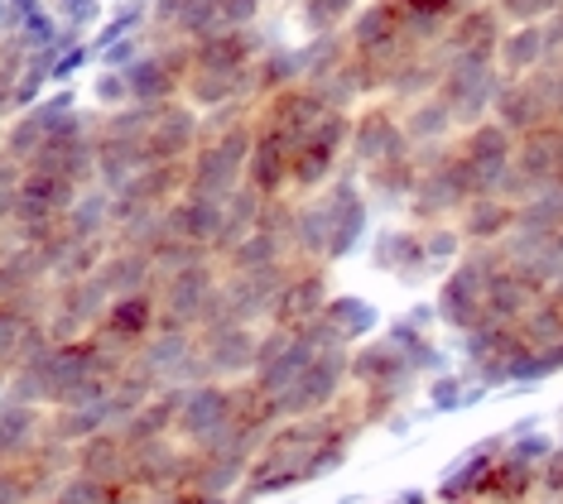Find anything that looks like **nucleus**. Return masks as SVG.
Returning <instances> with one entry per match:
<instances>
[{
    "label": "nucleus",
    "instance_id": "nucleus-44",
    "mask_svg": "<svg viewBox=\"0 0 563 504\" xmlns=\"http://www.w3.org/2000/svg\"><path fill=\"white\" fill-rule=\"evenodd\" d=\"M92 107L101 115L131 107V87H125V72L121 68H97V77H92Z\"/></svg>",
    "mask_w": 563,
    "mask_h": 504
},
{
    "label": "nucleus",
    "instance_id": "nucleus-4",
    "mask_svg": "<svg viewBox=\"0 0 563 504\" xmlns=\"http://www.w3.org/2000/svg\"><path fill=\"white\" fill-rule=\"evenodd\" d=\"M313 198L323 202V212H328V265H347L371 240V216H376V206H371L366 188H362V173L347 164L323 192H313Z\"/></svg>",
    "mask_w": 563,
    "mask_h": 504
},
{
    "label": "nucleus",
    "instance_id": "nucleus-6",
    "mask_svg": "<svg viewBox=\"0 0 563 504\" xmlns=\"http://www.w3.org/2000/svg\"><path fill=\"white\" fill-rule=\"evenodd\" d=\"M554 183H563V121H549L540 131L516 139V164H510V173H506V183L496 198L520 206V202H530L534 192H544Z\"/></svg>",
    "mask_w": 563,
    "mask_h": 504
},
{
    "label": "nucleus",
    "instance_id": "nucleus-19",
    "mask_svg": "<svg viewBox=\"0 0 563 504\" xmlns=\"http://www.w3.org/2000/svg\"><path fill=\"white\" fill-rule=\"evenodd\" d=\"M313 327L328 351H352V346H362L380 332V307L362 299V293H332L323 313L313 317Z\"/></svg>",
    "mask_w": 563,
    "mask_h": 504
},
{
    "label": "nucleus",
    "instance_id": "nucleus-3",
    "mask_svg": "<svg viewBox=\"0 0 563 504\" xmlns=\"http://www.w3.org/2000/svg\"><path fill=\"white\" fill-rule=\"evenodd\" d=\"M347 145H352V111H323L318 125L299 135L294 145V178L289 198H313L332 178L347 168Z\"/></svg>",
    "mask_w": 563,
    "mask_h": 504
},
{
    "label": "nucleus",
    "instance_id": "nucleus-11",
    "mask_svg": "<svg viewBox=\"0 0 563 504\" xmlns=\"http://www.w3.org/2000/svg\"><path fill=\"white\" fill-rule=\"evenodd\" d=\"M294 265H299V260L261 269V275H222V289H217V303H212V322L217 317H232V322L265 327V322L275 317L279 289H285V279L294 275Z\"/></svg>",
    "mask_w": 563,
    "mask_h": 504
},
{
    "label": "nucleus",
    "instance_id": "nucleus-12",
    "mask_svg": "<svg viewBox=\"0 0 563 504\" xmlns=\"http://www.w3.org/2000/svg\"><path fill=\"white\" fill-rule=\"evenodd\" d=\"M155 332H159V293L150 289V293H131V299H111L101 322L87 336H97L111 356L131 360V356H140V346Z\"/></svg>",
    "mask_w": 563,
    "mask_h": 504
},
{
    "label": "nucleus",
    "instance_id": "nucleus-36",
    "mask_svg": "<svg viewBox=\"0 0 563 504\" xmlns=\"http://www.w3.org/2000/svg\"><path fill=\"white\" fill-rule=\"evenodd\" d=\"M482 500L486 504H534L540 500V467H525L510 451H501L492 461V471H486Z\"/></svg>",
    "mask_w": 563,
    "mask_h": 504
},
{
    "label": "nucleus",
    "instance_id": "nucleus-20",
    "mask_svg": "<svg viewBox=\"0 0 563 504\" xmlns=\"http://www.w3.org/2000/svg\"><path fill=\"white\" fill-rule=\"evenodd\" d=\"M125 447H131V467H125V481H131L145 500L184 485L188 447L178 443V437H150V443H125Z\"/></svg>",
    "mask_w": 563,
    "mask_h": 504
},
{
    "label": "nucleus",
    "instance_id": "nucleus-40",
    "mask_svg": "<svg viewBox=\"0 0 563 504\" xmlns=\"http://www.w3.org/2000/svg\"><path fill=\"white\" fill-rule=\"evenodd\" d=\"M289 250H294V260L328 265V212H323V202H318V198H299V202H294Z\"/></svg>",
    "mask_w": 563,
    "mask_h": 504
},
{
    "label": "nucleus",
    "instance_id": "nucleus-5",
    "mask_svg": "<svg viewBox=\"0 0 563 504\" xmlns=\"http://www.w3.org/2000/svg\"><path fill=\"white\" fill-rule=\"evenodd\" d=\"M217 289H222V265L217 260H198L178 275H164L159 279V327H174V332H198L212 322V303H217Z\"/></svg>",
    "mask_w": 563,
    "mask_h": 504
},
{
    "label": "nucleus",
    "instance_id": "nucleus-26",
    "mask_svg": "<svg viewBox=\"0 0 563 504\" xmlns=\"http://www.w3.org/2000/svg\"><path fill=\"white\" fill-rule=\"evenodd\" d=\"M328 111V101L313 92L309 82H294L285 92L265 97L261 107H255V125L261 131H285V135H303L309 125H318V115Z\"/></svg>",
    "mask_w": 563,
    "mask_h": 504
},
{
    "label": "nucleus",
    "instance_id": "nucleus-43",
    "mask_svg": "<svg viewBox=\"0 0 563 504\" xmlns=\"http://www.w3.org/2000/svg\"><path fill=\"white\" fill-rule=\"evenodd\" d=\"M150 260H155V275H178V269H188V265H198V260H217L212 250H202V245H188V240H178V236H164L155 250H150Z\"/></svg>",
    "mask_w": 563,
    "mask_h": 504
},
{
    "label": "nucleus",
    "instance_id": "nucleus-48",
    "mask_svg": "<svg viewBox=\"0 0 563 504\" xmlns=\"http://www.w3.org/2000/svg\"><path fill=\"white\" fill-rule=\"evenodd\" d=\"M559 447H563V433H559Z\"/></svg>",
    "mask_w": 563,
    "mask_h": 504
},
{
    "label": "nucleus",
    "instance_id": "nucleus-27",
    "mask_svg": "<svg viewBox=\"0 0 563 504\" xmlns=\"http://www.w3.org/2000/svg\"><path fill=\"white\" fill-rule=\"evenodd\" d=\"M44 428H48V408L30 404V399H20L10 390L0 394V461L30 457L44 443Z\"/></svg>",
    "mask_w": 563,
    "mask_h": 504
},
{
    "label": "nucleus",
    "instance_id": "nucleus-33",
    "mask_svg": "<svg viewBox=\"0 0 563 504\" xmlns=\"http://www.w3.org/2000/svg\"><path fill=\"white\" fill-rule=\"evenodd\" d=\"M516 202L496 198V192H486V198H472L463 212H457V231H463L467 245H501L510 231H516Z\"/></svg>",
    "mask_w": 563,
    "mask_h": 504
},
{
    "label": "nucleus",
    "instance_id": "nucleus-15",
    "mask_svg": "<svg viewBox=\"0 0 563 504\" xmlns=\"http://www.w3.org/2000/svg\"><path fill=\"white\" fill-rule=\"evenodd\" d=\"M107 293H101L97 279H63V283H48V317L44 327L54 341H78L101 322L107 313Z\"/></svg>",
    "mask_w": 563,
    "mask_h": 504
},
{
    "label": "nucleus",
    "instance_id": "nucleus-17",
    "mask_svg": "<svg viewBox=\"0 0 563 504\" xmlns=\"http://www.w3.org/2000/svg\"><path fill=\"white\" fill-rule=\"evenodd\" d=\"M198 145H202V111H194L188 101H164V107L150 111V125H145L150 164H184L194 159Z\"/></svg>",
    "mask_w": 563,
    "mask_h": 504
},
{
    "label": "nucleus",
    "instance_id": "nucleus-24",
    "mask_svg": "<svg viewBox=\"0 0 563 504\" xmlns=\"http://www.w3.org/2000/svg\"><path fill=\"white\" fill-rule=\"evenodd\" d=\"M492 121H501L510 135H530L540 131V125L554 121V111H549V97H544V82L540 72L530 77H506L501 92H496V107H492Z\"/></svg>",
    "mask_w": 563,
    "mask_h": 504
},
{
    "label": "nucleus",
    "instance_id": "nucleus-14",
    "mask_svg": "<svg viewBox=\"0 0 563 504\" xmlns=\"http://www.w3.org/2000/svg\"><path fill=\"white\" fill-rule=\"evenodd\" d=\"M255 341H261V327L251 322H232V317H217L208 327H198V356L208 380H246L255 366Z\"/></svg>",
    "mask_w": 563,
    "mask_h": 504
},
{
    "label": "nucleus",
    "instance_id": "nucleus-29",
    "mask_svg": "<svg viewBox=\"0 0 563 504\" xmlns=\"http://www.w3.org/2000/svg\"><path fill=\"white\" fill-rule=\"evenodd\" d=\"M188 192V159L184 164H150L117 192V212H131V206H169Z\"/></svg>",
    "mask_w": 563,
    "mask_h": 504
},
{
    "label": "nucleus",
    "instance_id": "nucleus-16",
    "mask_svg": "<svg viewBox=\"0 0 563 504\" xmlns=\"http://www.w3.org/2000/svg\"><path fill=\"white\" fill-rule=\"evenodd\" d=\"M371 269L386 275L405 289H419V283H433L429 275V255H424V231L419 226H380L371 231Z\"/></svg>",
    "mask_w": 563,
    "mask_h": 504
},
{
    "label": "nucleus",
    "instance_id": "nucleus-39",
    "mask_svg": "<svg viewBox=\"0 0 563 504\" xmlns=\"http://www.w3.org/2000/svg\"><path fill=\"white\" fill-rule=\"evenodd\" d=\"M125 467H131V447L121 433H97L73 447V471L97 475V481H125Z\"/></svg>",
    "mask_w": 563,
    "mask_h": 504
},
{
    "label": "nucleus",
    "instance_id": "nucleus-21",
    "mask_svg": "<svg viewBox=\"0 0 563 504\" xmlns=\"http://www.w3.org/2000/svg\"><path fill=\"white\" fill-rule=\"evenodd\" d=\"M506 30L510 24H506L501 10H496V0H472L463 15L448 24L439 48L448 58H492L496 63V48H501Z\"/></svg>",
    "mask_w": 563,
    "mask_h": 504
},
{
    "label": "nucleus",
    "instance_id": "nucleus-2",
    "mask_svg": "<svg viewBox=\"0 0 563 504\" xmlns=\"http://www.w3.org/2000/svg\"><path fill=\"white\" fill-rule=\"evenodd\" d=\"M477 198V183L457 159V149H429L419 154V183L415 198L405 202V222L409 226H439V222H457V212Z\"/></svg>",
    "mask_w": 563,
    "mask_h": 504
},
{
    "label": "nucleus",
    "instance_id": "nucleus-31",
    "mask_svg": "<svg viewBox=\"0 0 563 504\" xmlns=\"http://www.w3.org/2000/svg\"><path fill=\"white\" fill-rule=\"evenodd\" d=\"M415 183H419V154L415 149L362 173V188H366L371 206H380V212H400V216H405V202L415 198Z\"/></svg>",
    "mask_w": 563,
    "mask_h": 504
},
{
    "label": "nucleus",
    "instance_id": "nucleus-9",
    "mask_svg": "<svg viewBox=\"0 0 563 504\" xmlns=\"http://www.w3.org/2000/svg\"><path fill=\"white\" fill-rule=\"evenodd\" d=\"M409 154V139H405V125H400V107L390 97H376V101H362L352 111V145H347V164L356 173L366 168L386 164V159H400Z\"/></svg>",
    "mask_w": 563,
    "mask_h": 504
},
{
    "label": "nucleus",
    "instance_id": "nucleus-18",
    "mask_svg": "<svg viewBox=\"0 0 563 504\" xmlns=\"http://www.w3.org/2000/svg\"><path fill=\"white\" fill-rule=\"evenodd\" d=\"M232 423V384L222 380H202V384H188L184 390V404H178V423H174V437L184 447H202L208 437H217Z\"/></svg>",
    "mask_w": 563,
    "mask_h": 504
},
{
    "label": "nucleus",
    "instance_id": "nucleus-37",
    "mask_svg": "<svg viewBox=\"0 0 563 504\" xmlns=\"http://www.w3.org/2000/svg\"><path fill=\"white\" fill-rule=\"evenodd\" d=\"M549 289H540L534 279H525V275H516V269H501V275L492 279V293H486V317L482 322H506V327H516V322L530 313L534 303L544 299Z\"/></svg>",
    "mask_w": 563,
    "mask_h": 504
},
{
    "label": "nucleus",
    "instance_id": "nucleus-30",
    "mask_svg": "<svg viewBox=\"0 0 563 504\" xmlns=\"http://www.w3.org/2000/svg\"><path fill=\"white\" fill-rule=\"evenodd\" d=\"M400 125H405V139H409V149H415V154L448 149L457 139V121H453V111H448L439 97L405 101V107H400Z\"/></svg>",
    "mask_w": 563,
    "mask_h": 504
},
{
    "label": "nucleus",
    "instance_id": "nucleus-45",
    "mask_svg": "<svg viewBox=\"0 0 563 504\" xmlns=\"http://www.w3.org/2000/svg\"><path fill=\"white\" fill-rule=\"evenodd\" d=\"M506 24H540L549 15H563V0H496Z\"/></svg>",
    "mask_w": 563,
    "mask_h": 504
},
{
    "label": "nucleus",
    "instance_id": "nucleus-1",
    "mask_svg": "<svg viewBox=\"0 0 563 504\" xmlns=\"http://www.w3.org/2000/svg\"><path fill=\"white\" fill-rule=\"evenodd\" d=\"M506 269V245H467V255L457 260L448 275L433 283V313H439V327L463 336L486 317V293H492V279Z\"/></svg>",
    "mask_w": 563,
    "mask_h": 504
},
{
    "label": "nucleus",
    "instance_id": "nucleus-23",
    "mask_svg": "<svg viewBox=\"0 0 563 504\" xmlns=\"http://www.w3.org/2000/svg\"><path fill=\"white\" fill-rule=\"evenodd\" d=\"M294 145H299V135L261 131V125H255V145H251V159H246V183L261 192L265 202H271V198H289Z\"/></svg>",
    "mask_w": 563,
    "mask_h": 504
},
{
    "label": "nucleus",
    "instance_id": "nucleus-28",
    "mask_svg": "<svg viewBox=\"0 0 563 504\" xmlns=\"http://www.w3.org/2000/svg\"><path fill=\"white\" fill-rule=\"evenodd\" d=\"M101 293L107 299H131V293H150L159 289V275H155V260H150V250H131V245H111L107 260L97 265Z\"/></svg>",
    "mask_w": 563,
    "mask_h": 504
},
{
    "label": "nucleus",
    "instance_id": "nucleus-7",
    "mask_svg": "<svg viewBox=\"0 0 563 504\" xmlns=\"http://www.w3.org/2000/svg\"><path fill=\"white\" fill-rule=\"evenodd\" d=\"M347 394H352V351H318L309 370L285 394H275V404L279 418H313V413L338 408Z\"/></svg>",
    "mask_w": 563,
    "mask_h": 504
},
{
    "label": "nucleus",
    "instance_id": "nucleus-41",
    "mask_svg": "<svg viewBox=\"0 0 563 504\" xmlns=\"http://www.w3.org/2000/svg\"><path fill=\"white\" fill-rule=\"evenodd\" d=\"M492 390H482L472 374L457 366V370H439L424 380V399H429V413H463L472 404H482V399Z\"/></svg>",
    "mask_w": 563,
    "mask_h": 504
},
{
    "label": "nucleus",
    "instance_id": "nucleus-25",
    "mask_svg": "<svg viewBox=\"0 0 563 504\" xmlns=\"http://www.w3.org/2000/svg\"><path fill=\"white\" fill-rule=\"evenodd\" d=\"M506 451V433L496 437H482L472 451L453 461V467L443 471V481L433 485V500L439 504H457V500H482V485H486V471H492V461Z\"/></svg>",
    "mask_w": 563,
    "mask_h": 504
},
{
    "label": "nucleus",
    "instance_id": "nucleus-13",
    "mask_svg": "<svg viewBox=\"0 0 563 504\" xmlns=\"http://www.w3.org/2000/svg\"><path fill=\"white\" fill-rule=\"evenodd\" d=\"M140 370L155 374L159 390H188V384H202L208 370H202V356H198V332H174V327H159L140 346V356H131Z\"/></svg>",
    "mask_w": 563,
    "mask_h": 504
},
{
    "label": "nucleus",
    "instance_id": "nucleus-34",
    "mask_svg": "<svg viewBox=\"0 0 563 504\" xmlns=\"http://www.w3.org/2000/svg\"><path fill=\"white\" fill-rule=\"evenodd\" d=\"M111 226H117V198H111L107 188H82L78 202L68 206V216H63V236L73 245L82 240H111Z\"/></svg>",
    "mask_w": 563,
    "mask_h": 504
},
{
    "label": "nucleus",
    "instance_id": "nucleus-49",
    "mask_svg": "<svg viewBox=\"0 0 563 504\" xmlns=\"http://www.w3.org/2000/svg\"><path fill=\"white\" fill-rule=\"evenodd\" d=\"M477 504H486V500H477Z\"/></svg>",
    "mask_w": 563,
    "mask_h": 504
},
{
    "label": "nucleus",
    "instance_id": "nucleus-32",
    "mask_svg": "<svg viewBox=\"0 0 563 504\" xmlns=\"http://www.w3.org/2000/svg\"><path fill=\"white\" fill-rule=\"evenodd\" d=\"M164 222H169V236L178 240H188V245H202V250H212L217 255V240H222V222H227V212H222V202H208V198H178L164 206Z\"/></svg>",
    "mask_w": 563,
    "mask_h": 504
},
{
    "label": "nucleus",
    "instance_id": "nucleus-42",
    "mask_svg": "<svg viewBox=\"0 0 563 504\" xmlns=\"http://www.w3.org/2000/svg\"><path fill=\"white\" fill-rule=\"evenodd\" d=\"M424 231V255H429V275L433 283H439L448 269H453L457 260L467 255V240H463V231H457V222H439V226H419Z\"/></svg>",
    "mask_w": 563,
    "mask_h": 504
},
{
    "label": "nucleus",
    "instance_id": "nucleus-47",
    "mask_svg": "<svg viewBox=\"0 0 563 504\" xmlns=\"http://www.w3.org/2000/svg\"><path fill=\"white\" fill-rule=\"evenodd\" d=\"M549 293H554V299H559V303H563V275H559V279H554V289H549Z\"/></svg>",
    "mask_w": 563,
    "mask_h": 504
},
{
    "label": "nucleus",
    "instance_id": "nucleus-10",
    "mask_svg": "<svg viewBox=\"0 0 563 504\" xmlns=\"http://www.w3.org/2000/svg\"><path fill=\"white\" fill-rule=\"evenodd\" d=\"M453 149H457V159H463V168L472 173V183H477V198H486V192H501L510 164H516V135H510L501 121H492V115H486V121L457 131Z\"/></svg>",
    "mask_w": 563,
    "mask_h": 504
},
{
    "label": "nucleus",
    "instance_id": "nucleus-8",
    "mask_svg": "<svg viewBox=\"0 0 563 504\" xmlns=\"http://www.w3.org/2000/svg\"><path fill=\"white\" fill-rule=\"evenodd\" d=\"M501 82H506V77H501V68H496L492 58H448L443 82H439V92H433V97L453 111L457 131H467V125H477V121L492 115Z\"/></svg>",
    "mask_w": 563,
    "mask_h": 504
},
{
    "label": "nucleus",
    "instance_id": "nucleus-46",
    "mask_svg": "<svg viewBox=\"0 0 563 504\" xmlns=\"http://www.w3.org/2000/svg\"><path fill=\"white\" fill-rule=\"evenodd\" d=\"M540 500H549V504L563 500V447H554L540 461Z\"/></svg>",
    "mask_w": 563,
    "mask_h": 504
},
{
    "label": "nucleus",
    "instance_id": "nucleus-35",
    "mask_svg": "<svg viewBox=\"0 0 563 504\" xmlns=\"http://www.w3.org/2000/svg\"><path fill=\"white\" fill-rule=\"evenodd\" d=\"M544 63H549L544 20L540 24H510L501 48H496V68H501V77H530V72H540Z\"/></svg>",
    "mask_w": 563,
    "mask_h": 504
},
{
    "label": "nucleus",
    "instance_id": "nucleus-22",
    "mask_svg": "<svg viewBox=\"0 0 563 504\" xmlns=\"http://www.w3.org/2000/svg\"><path fill=\"white\" fill-rule=\"evenodd\" d=\"M332 265H309L299 260L294 265V275L285 279V289H279V303H275V327H299V322H313L323 313V303L332 299ZM265 322V327H271Z\"/></svg>",
    "mask_w": 563,
    "mask_h": 504
},
{
    "label": "nucleus",
    "instance_id": "nucleus-38",
    "mask_svg": "<svg viewBox=\"0 0 563 504\" xmlns=\"http://www.w3.org/2000/svg\"><path fill=\"white\" fill-rule=\"evenodd\" d=\"M294 250L285 236H271V231H251L246 240H236L227 255H217L222 275H261V269H275V265H289Z\"/></svg>",
    "mask_w": 563,
    "mask_h": 504
}]
</instances>
